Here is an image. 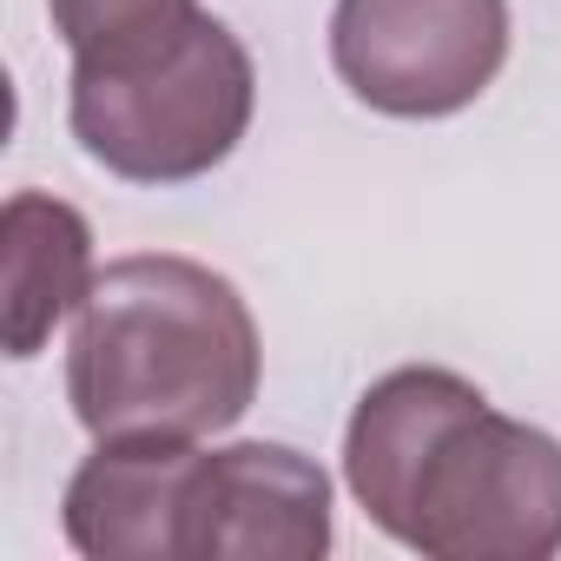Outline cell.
Returning a JSON list of instances; mask_svg holds the SVG:
<instances>
[{
  "label": "cell",
  "instance_id": "4",
  "mask_svg": "<svg viewBox=\"0 0 561 561\" xmlns=\"http://www.w3.org/2000/svg\"><path fill=\"white\" fill-rule=\"evenodd\" d=\"M257 73L225 21H198L179 47L126 73H73L67 119L93 165L133 185H185L225 165L251 126Z\"/></svg>",
  "mask_w": 561,
  "mask_h": 561
},
{
  "label": "cell",
  "instance_id": "3",
  "mask_svg": "<svg viewBox=\"0 0 561 561\" xmlns=\"http://www.w3.org/2000/svg\"><path fill=\"white\" fill-rule=\"evenodd\" d=\"M60 522L87 561H318L331 482L291 443H100Z\"/></svg>",
  "mask_w": 561,
  "mask_h": 561
},
{
  "label": "cell",
  "instance_id": "2",
  "mask_svg": "<svg viewBox=\"0 0 561 561\" xmlns=\"http://www.w3.org/2000/svg\"><path fill=\"white\" fill-rule=\"evenodd\" d=\"M257 324L225 271L179 251L113 257L67 344V403L93 443H198L257 397Z\"/></svg>",
  "mask_w": 561,
  "mask_h": 561
},
{
  "label": "cell",
  "instance_id": "5",
  "mask_svg": "<svg viewBox=\"0 0 561 561\" xmlns=\"http://www.w3.org/2000/svg\"><path fill=\"white\" fill-rule=\"evenodd\" d=\"M508 60V0H337L331 67L383 119H449Z\"/></svg>",
  "mask_w": 561,
  "mask_h": 561
},
{
  "label": "cell",
  "instance_id": "7",
  "mask_svg": "<svg viewBox=\"0 0 561 561\" xmlns=\"http://www.w3.org/2000/svg\"><path fill=\"white\" fill-rule=\"evenodd\" d=\"M47 14L73 54V73L146 67L205 21L198 0H47Z\"/></svg>",
  "mask_w": 561,
  "mask_h": 561
},
{
  "label": "cell",
  "instance_id": "1",
  "mask_svg": "<svg viewBox=\"0 0 561 561\" xmlns=\"http://www.w3.org/2000/svg\"><path fill=\"white\" fill-rule=\"evenodd\" d=\"M344 482L390 541L430 561L561 554V443L443 364H403L357 397Z\"/></svg>",
  "mask_w": 561,
  "mask_h": 561
},
{
  "label": "cell",
  "instance_id": "6",
  "mask_svg": "<svg viewBox=\"0 0 561 561\" xmlns=\"http://www.w3.org/2000/svg\"><path fill=\"white\" fill-rule=\"evenodd\" d=\"M93 225L47 192H14L0 211V331L27 364L93 291Z\"/></svg>",
  "mask_w": 561,
  "mask_h": 561
}]
</instances>
